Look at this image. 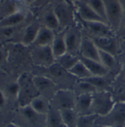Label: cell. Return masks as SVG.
I'll return each instance as SVG.
<instances>
[{"label": "cell", "instance_id": "52a82bcc", "mask_svg": "<svg viewBox=\"0 0 125 127\" xmlns=\"http://www.w3.org/2000/svg\"><path fill=\"white\" fill-rule=\"evenodd\" d=\"M77 95L76 93L67 89H59L52 97L51 107L58 110L75 109Z\"/></svg>", "mask_w": 125, "mask_h": 127}, {"label": "cell", "instance_id": "4fadbf2b", "mask_svg": "<svg viewBox=\"0 0 125 127\" xmlns=\"http://www.w3.org/2000/svg\"><path fill=\"white\" fill-rule=\"evenodd\" d=\"M42 24L39 21V20H36L34 21H31L29 24H27L22 35L21 37V42L24 46H31L34 43L36 37L38 35L40 29Z\"/></svg>", "mask_w": 125, "mask_h": 127}, {"label": "cell", "instance_id": "4316f807", "mask_svg": "<svg viewBox=\"0 0 125 127\" xmlns=\"http://www.w3.org/2000/svg\"><path fill=\"white\" fill-rule=\"evenodd\" d=\"M86 1L94 10V11L107 24L105 7V4L103 1V0H86Z\"/></svg>", "mask_w": 125, "mask_h": 127}, {"label": "cell", "instance_id": "1f68e13d", "mask_svg": "<svg viewBox=\"0 0 125 127\" xmlns=\"http://www.w3.org/2000/svg\"><path fill=\"white\" fill-rule=\"evenodd\" d=\"M59 0H37L29 6V8L34 10L43 9L46 7L53 5L54 3H56Z\"/></svg>", "mask_w": 125, "mask_h": 127}, {"label": "cell", "instance_id": "ac0fdd59", "mask_svg": "<svg viewBox=\"0 0 125 127\" xmlns=\"http://www.w3.org/2000/svg\"><path fill=\"white\" fill-rule=\"evenodd\" d=\"M29 16V10L20 11L13 13L0 20V27L17 26L26 22Z\"/></svg>", "mask_w": 125, "mask_h": 127}, {"label": "cell", "instance_id": "7a4b0ae2", "mask_svg": "<svg viewBox=\"0 0 125 127\" xmlns=\"http://www.w3.org/2000/svg\"><path fill=\"white\" fill-rule=\"evenodd\" d=\"M95 127H125V101L116 102L106 115L98 116Z\"/></svg>", "mask_w": 125, "mask_h": 127}, {"label": "cell", "instance_id": "d4e9b609", "mask_svg": "<svg viewBox=\"0 0 125 127\" xmlns=\"http://www.w3.org/2000/svg\"><path fill=\"white\" fill-rule=\"evenodd\" d=\"M68 73H70L72 76L79 79V80L86 79L92 76L87 67L83 64V62L81 61V60L72 68Z\"/></svg>", "mask_w": 125, "mask_h": 127}, {"label": "cell", "instance_id": "ffe728a7", "mask_svg": "<svg viewBox=\"0 0 125 127\" xmlns=\"http://www.w3.org/2000/svg\"><path fill=\"white\" fill-rule=\"evenodd\" d=\"M29 105L37 114L42 116H45L51 108L49 100L41 94L35 97Z\"/></svg>", "mask_w": 125, "mask_h": 127}, {"label": "cell", "instance_id": "f1b7e54d", "mask_svg": "<svg viewBox=\"0 0 125 127\" xmlns=\"http://www.w3.org/2000/svg\"><path fill=\"white\" fill-rule=\"evenodd\" d=\"M97 118L98 116L94 114L80 115L77 127H95Z\"/></svg>", "mask_w": 125, "mask_h": 127}, {"label": "cell", "instance_id": "8d00e7d4", "mask_svg": "<svg viewBox=\"0 0 125 127\" xmlns=\"http://www.w3.org/2000/svg\"><path fill=\"white\" fill-rule=\"evenodd\" d=\"M5 127H20L19 125H17V124H14V123H10V124H8L7 126Z\"/></svg>", "mask_w": 125, "mask_h": 127}, {"label": "cell", "instance_id": "e0dca14e", "mask_svg": "<svg viewBox=\"0 0 125 127\" xmlns=\"http://www.w3.org/2000/svg\"><path fill=\"white\" fill-rule=\"evenodd\" d=\"M55 35H56L55 31L42 25L32 46H51L54 42Z\"/></svg>", "mask_w": 125, "mask_h": 127}, {"label": "cell", "instance_id": "603a6c76", "mask_svg": "<svg viewBox=\"0 0 125 127\" xmlns=\"http://www.w3.org/2000/svg\"><path fill=\"white\" fill-rule=\"evenodd\" d=\"M63 124L60 110L51 108L48 114L45 116V127H58Z\"/></svg>", "mask_w": 125, "mask_h": 127}, {"label": "cell", "instance_id": "f35d334b", "mask_svg": "<svg viewBox=\"0 0 125 127\" xmlns=\"http://www.w3.org/2000/svg\"><path fill=\"white\" fill-rule=\"evenodd\" d=\"M68 1H70L72 4H75L76 2H78V1H84V0H67Z\"/></svg>", "mask_w": 125, "mask_h": 127}, {"label": "cell", "instance_id": "8fae6325", "mask_svg": "<svg viewBox=\"0 0 125 127\" xmlns=\"http://www.w3.org/2000/svg\"><path fill=\"white\" fill-rule=\"evenodd\" d=\"M76 11L77 18L84 21H104L101 17H100L94 10L87 4L86 0L76 2L73 4ZM106 23V22H105Z\"/></svg>", "mask_w": 125, "mask_h": 127}, {"label": "cell", "instance_id": "5b68a950", "mask_svg": "<svg viewBox=\"0 0 125 127\" xmlns=\"http://www.w3.org/2000/svg\"><path fill=\"white\" fill-rule=\"evenodd\" d=\"M103 1L105 7L107 24L117 34L124 20V12L122 4L119 0Z\"/></svg>", "mask_w": 125, "mask_h": 127}, {"label": "cell", "instance_id": "7402d4cb", "mask_svg": "<svg viewBox=\"0 0 125 127\" xmlns=\"http://www.w3.org/2000/svg\"><path fill=\"white\" fill-rule=\"evenodd\" d=\"M63 124L67 127H77L80 115L75 109H65L60 110Z\"/></svg>", "mask_w": 125, "mask_h": 127}, {"label": "cell", "instance_id": "d6a6232c", "mask_svg": "<svg viewBox=\"0 0 125 127\" xmlns=\"http://www.w3.org/2000/svg\"><path fill=\"white\" fill-rule=\"evenodd\" d=\"M8 93L9 94H11L13 96H16L18 98L19 92H20V85L18 82H15L13 84H10L8 87Z\"/></svg>", "mask_w": 125, "mask_h": 127}, {"label": "cell", "instance_id": "44dd1931", "mask_svg": "<svg viewBox=\"0 0 125 127\" xmlns=\"http://www.w3.org/2000/svg\"><path fill=\"white\" fill-rule=\"evenodd\" d=\"M33 83L40 93H50L56 88V85L48 77L45 76H34Z\"/></svg>", "mask_w": 125, "mask_h": 127}, {"label": "cell", "instance_id": "5bb4252c", "mask_svg": "<svg viewBox=\"0 0 125 127\" xmlns=\"http://www.w3.org/2000/svg\"><path fill=\"white\" fill-rule=\"evenodd\" d=\"M41 10H44V11L42 12L41 15V18L39 20L40 24L42 26L54 30L56 32L61 30L59 20L56 17L53 9V5L46 7Z\"/></svg>", "mask_w": 125, "mask_h": 127}, {"label": "cell", "instance_id": "d590c367", "mask_svg": "<svg viewBox=\"0 0 125 127\" xmlns=\"http://www.w3.org/2000/svg\"><path fill=\"white\" fill-rule=\"evenodd\" d=\"M119 1H120V3L122 4L123 12H124V20H123V23H122V25H123L124 24H125V0H119Z\"/></svg>", "mask_w": 125, "mask_h": 127}, {"label": "cell", "instance_id": "e575fe53", "mask_svg": "<svg viewBox=\"0 0 125 127\" xmlns=\"http://www.w3.org/2000/svg\"><path fill=\"white\" fill-rule=\"evenodd\" d=\"M7 100V98L6 94L3 91H1V107H4V105H6Z\"/></svg>", "mask_w": 125, "mask_h": 127}, {"label": "cell", "instance_id": "6da1fadb", "mask_svg": "<svg viewBox=\"0 0 125 127\" xmlns=\"http://www.w3.org/2000/svg\"><path fill=\"white\" fill-rule=\"evenodd\" d=\"M53 9L59 20L61 30L77 24L75 6L67 0H59L53 4Z\"/></svg>", "mask_w": 125, "mask_h": 127}, {"label": "cell", "instance_id": "ba28073f", "mask_svg": "<svg viewBox=\"0 0 125 127\" xmlns=\"http://www.w3.org/2000/svg\"><path fill=\"white\" fill-rule=\"evenodd\" d=\"M33 46L31 51V56L36 65L50 68L56 63V58L53 54L51 46Z\"/></svg>", "mask_w": 125, "mask_h": 127}, {"label": "cell", "instance_id": "9c48e42d", "mask_svg": "<svg viewBox=\"0 0 125 127\" xmlns=\"http://www.w3.org/2000/svg\"><path fill=\"white\" fill-rule=\"evenodd\" d=\"M97 47L101 50L116 56L120 50V45L118 37H91Z\"/></svg>", "mask_w": 125, "mask_h": 127}, {"label": "cell", "instance_id": "cb8c5ba5", "mask_svg": "<svg viewBox=\"0 0 125 127\" xmlns=\"http://www.w3.org/2000/svg\"><path fill=\"white\" fill-rule=\"evenodd\" d=\"M79 60L80 58L78 56H75L69 53H66L65 55L56 59V63L68 72Z\"/></svg>", "mask_w": 125, "mask_h": 127}, {"label": "cell", "instance_id": "74e56055", "mask_svg": "<svg viewBox=\"0 0 125 127\" xmlns=\"http://www.w3.org/2000/svg\"><path fill=\"white\" fill-rule=\"evenodd\" d=\"M26 1V2L27 3V4L29 5V6H30L32 4H33L35 1H37V0H25Z\"/></svg>", "mask_w": 125, "mask_h": 127}, {"label": "cell", "instance_id": "8992f818", "mask_svg": "<svg viewBox=\"0 0 125 127\" xmlns=\"http://www.w3.org/2000/svg\"><path fill=\"white\" fill-rule=\"evenodd\" d=\"M64 32L67 53L79 57L80 47L83 35L81 27L77 21V24L64 30Z\"/></svg>", "mask_w": 125, "mask_h": 127}, {"label": "cell", "instance_id": "484cf974", "mask_svg": "<svg viewBox=\"0 0 125 127\" xmlns=\"http://www.w3.org/2000/svg\"><path fill=\"white\" fill-rule=\"evenodd\" d=\"M27 24H22L17 26H13V27H1V37L2 39H11L12 37H14L17 34L23 33V30L25 29L26 26Z\"/></svg>", "mask_w": 125, "mask_h": 127}, {"label": "cell", "instance_id": "60d3db41", "mask_svg": "<svg viewBox=\"0 0 125 127\" xmlns=\"http://www.w3.org/2000/svg\"><path fill=\"white\" fill-rule=\"evenodd\" d=\"M58 127H66V126H65V125H64V124H61L60 126H59Z\"/></svg>", "mask_w": 125, "mask_h": 127}, {"label": "cell", "instance_id": "83f0119b", "mask_svg": "<svg viewBox=\"0 0 125 127\" xmlns=\"http://www.w3.org/2000/svg\"><path fill=\"white\" fill-rule=\"evenodd\" d=\"M99 57H100V62L105 67H106L108 70H110L116 67V60L115 56L99 49Z\"/></svg>", "mask_w": 125, "mask_h": 127}, {"label": "cell", "instance_id": "9a60e30c", "mask_svg": "<svg viewBox=\"0 0 125 127\" xmlns=\"http://www.w3.org/2000/svg\"><path fill=\"white\" fill-rule=\"evenodd\" d=\"M92 103V93L78 94L75 109L80 115H89L91 113Z\"/></svg>", "mask_w": 125, "mask_h": 127}, {"label": "cell", "instance_id": "2e32d148", "mask_svg": "<svg viewBox=\"0 0 125 127\" xmlns=\"http://www.w3.org/2000/svg\"><path fill=\"white\" fill-rule=\"evenodd\" d=\"M51 49L56 59L67 53L64 30H59L56 32L54 42L51 45Z\"/></svg>", "mask_w": 125, "mask_h": 127}, {"label": "cell", "instance_id": "3957f363", "mask_svg": "<svg viewBox=\"0 0 125 127\" xmlns=\"http://www.w3.org/2000/svg\"><path fill=\"white\" fill-rule=\"evenodd\" d=\"M116 104L112 94L107 91H98L92 93L91 113L99 117L105 116Z\"/></svg>", "mask_w": 125, "mask_h": 127}, {"label": "cell", "instance_id": "b9f144b4", "mask_svg": "<svg viewBox=\"0 0 125 127\" xmlns=\"http://www.w3.org/2000/svg\"><path fill=\"white\" fill-rule=\"evenodd\" d=\"M123 44H124V45H125V42H124V43H123Z\"/></svg>", "mask_w": 125, "mask_h": 127}, {"label": "cell", "instance_id": "30bf717a", "mask_svg": "<svg viewBox=\"0 0 125 127\" xmlns=\"http://www.w3.org/2000/svg\"><path fill=\"white\" fill-rule=\"evenodd\" d=\"M27 4L25 0H2L0 4V16L4 18L20 11L27 10Z\"/></svg>", "mask_w": 125, "mask_h": 127}, {"label": "cell", "instance_id": "4dcf8cb0", "mask_svg": "<svg viewBox=\"0 0 125 127\" xmlns=\"http://www.w3.org/2000/svg\"><path fill=\"white\" fill-rule=\"evenodd\" d=\"M91 83L93 86H94L97 91H104V88L107 86V82L103 76H91L89 78L84 79Z\"/></svg>", "mask_w": 125, "mask_h": 127}, {"label": "cell", "instance_id": "277c9868", "mask_svg": "<svg viewBox=\"0 0 125 127\" xmlns=\"http://www.w3.org/2000/svg\"><path fill=\"white\" fill-rule=\"evenodd\" d=\"M84 34L90 37L117 36L116 32L104 21H84L77 18Z\"/></svg>", "mask_w": 125, "mask_h": 127}, {"label": "cell", "instance_id": "f546056e", "mask_svg": "<svg viewBox=\"0 0 125 127\" xmlns=\"http://www.w3.org/2000/svg\"><path fill=\"white\" fill-rule=\"evenodd\" d=\"M76 89L78 94H82V93H94L96 91H98L97 88L93 86L89 82L81 79L79 80V82L76 84Z\"/></svg>", "mask_w": 125, "mask_h": 127}, {"label": "cell", "instance_id": "7c38bea8", "mask_svg": "<svg viewBox=\"0 0 125 127\" xmlns=\"http://www.w3.org/2000/svg\"><path fill=\"white\" fill-rule=\"evenodd\" d=\"M79 56L91 60L100 61L99 49L97 47L93 40L84 33L83 35L82 40H81Z\"/></svg>", "mask_w": 125, "mask_h": 127}, {"label": "cell", "instance_id": "d6986e66", "mask_svg": "<svg viewBox=\"0 0 125 127\" xmlns=\"http://www.w3.org/2000/svg\"><path fill=\"white\" fill-rule=\"evenodd\" d=\"M79 58L81 61L83 62V64L87 67V68L89 69L92 76L104 77L107 75L109 71L107 68L105 67L100 61L85 58L81 56H79Z\"/></svg>", "mask_w": 125, "mask_h": 127}, {"label": "cell", "instance_id": "836d02e7", "mask_svg": "<svg viewBox=\"0 0 125 127\" xmlns=\"http://www.w3.org/2000/svg\"><path fill=\"white\" fill-rule=\"evenodd\" d=\"M117 37H119L123 43L125 42V24L121 27L120 30L117 32Z\"/></svg>", "mask_w": 125, "mask_h": 127}, {"label": "cell", "instance_id": "ab89813d", "mask_svg": "<svg viewBox=\"0 0 125 127\" xmlns=\"http://www.w3.org/2000/svg\"><path fill=\"white\" fill-rule=\"evenodd\" d=\"M122 71L124 73V74L125 75V61L123 63V64H122Z\"/></svg>", "mask_w": 125, "mask_h": 127}, {"label": "cell", "instance_id": "7bdbcfd3", "mask_svg": "<svg viewBox=\"0 0 125 127\" xmlns=\"http://www.w3.org/2000/svg\"><path fill=\"white\" fill-rule=\"evenodd\" d=\"M1 1H2V0H1Z\"/></svg>", "mask_w": 125, "mask_h": 127}]
</instances>
